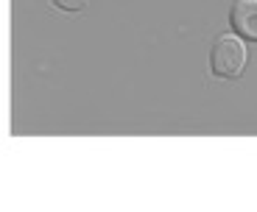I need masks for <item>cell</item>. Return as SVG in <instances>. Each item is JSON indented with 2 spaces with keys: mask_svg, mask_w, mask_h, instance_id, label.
Returning <instances> with one entry per match:
<instances>
[{
  "mask_svg": "<svg viewBox=\"0 0 257 212\" xmlns=\"http://www.w3.org/2000/svg\"><path fill=\"white\" fill-rule=\"evenodd\" d=\"M229 26L238 37L257 42V0H235L229 12Z\"/></svg>",
  "mask_w": 257,
  "mask_h": 212,
  "instance_id": "2",
  "label": "cell"
},
{
  "mask_svg": "<svg viewBox=\"0 0 257 212\" xmlns=\"http://www.w3.org/2000/svg\"><path fill=\"white\" fill-rule=\"evenodd\" d=\"M246 67V45L238 34H221L210 48V73L215 78H240Z\"/></svg>",
  "mask_w": 257,
  "mask_h": 212,
  "instance_id": "1",
  "label": "cell"
},
{
  "mask_svg": "<svg viewBox=\"0 0 257 212\" xmlns=\"http://www.w3.org/2000/svg\"><path fill=\"white\" fill-rule=\"evenodd\" d=\"M51 3L56 9H62V12H84L90 0H51Z\"/></svg>",
  "mask_w": 257,
  "mask_h": 212,
  "instance_id": "3",
  "label": "cell"
}]
</instances>
